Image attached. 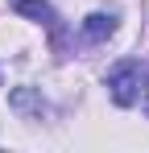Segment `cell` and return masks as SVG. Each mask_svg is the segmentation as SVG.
Listing matches in <instances>:
<instances>
[{
    "mask_svg": "<svg viewBox=\"0 0 149 153\" xmlns=\"http://www.w3.org/2000/svg\"><path fill=\"white\" fill-rule=\"evenodd\" d=\"M17 13L21 17H33L37 25H54V8L46 0H17Z\"/></svg>",
    "mask_w": 149,
    "mask_h": 153,
    "instance_id": "3",
    "label": "cell"
},
{
    "mask_svg": "<svg viewBox=\"0 0 149 153\" xmlns=\"http://www.w3.org/2000/svg\"><path fill=\"white\" fill-rule=\"evenodd\" d=\"M145 112H149V87H145Z\"/></svg>",
    "mask_w": 149,
    "mask_h": 153,
    "instance_id": "4",
    "label": "cell"
},
{
    "mask_svg": "<svg viewBox=\"0 0 149 153\" xmlns=\"http://www.w3.org/2000/svg\"><path fill=\"white\" fill-rule=\"evenodd\" d=\"M112 29H116V17L112 13H91L83 21V37L87 42H104V37H112Z\"/></svg>",
    "mask_w": 149,
    "mask_h": 153,
    "instance_id": "2",
    "label": "cell"
},
{
    "mask_svg": "<svg viewBox=\"0 0 149 153\" xmlns=\"http://www.w3.org/2000/svg\"><path fill=\"white\" fill-rule=\"evenodd\" d=\"M108 91H112V103L133 108V103H137V95H141V71H137L133 62H120V66L108 75Z\"/></svg>",
    "mask_w": 149,
    "mask_h": 153,
    "instance_id": "1",
    "label": "cell"
}]
</instances>
